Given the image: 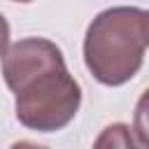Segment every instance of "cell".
Here are the masks:
<instances>
[{
  "label": "cell",
  "instance_id": "3",
  "mask_svg": "<svg viewBox=\"0 0 149 149\" xmlns=\"http://www.w3.org/2000/svg\"><path fill=\"white\" fill-rule=\"evenodd\" d=\"M133 133L137 144L149 147V88L142 93V98L135 105V116H133Z\"/></svg>",
  "mask_w": 149,
  "mask_h": 149
},
{
  "label": "cell",
  "instance_id": "5",
  "mask_svg": "<svg viewBox=\"0 0 149 149\" xmlns=\"http://www.w3.org/2000/svg\"><path fill=\"white\" fill-rule=\"evenodd\" d=\"M144 40H147V47H149V12H144Z\"/></svg>",
  "mask_w": 149,
  "mask_h": 149
},
{
  "label": "cell",
  "instance_id": "2",
  "mask_svg": "<svg viewBox=\"0 0 149 149\" xmlns=\"http://www.w3.org/2000/svg\"><path fill=\"white\" fill-rule=\"evenodd\" d=\"M144 12L112 7L100 12L84 37V63L105 86H121L137 74L144 58Z\"/></svg>",
  "mask_w": 149,
  "mask_h": 149
},
{
  "label": "cell",
  "instance_id": "4",
  "mask_svg": "<svg viewBox=\"0 0 149 149\" xmlns=\"http://www.w3.org/2000/svg\"><path fill=\"white\" fill-rule=\"evenodd\" d=\"M130 130H133V128H128V126H123V123H114V126L105 128V133L98 137L95 144H98V147H105V144H123V147L137 144V140L130 137Z\"/></svg>",
  "mask_w": 149,
  "mask_h": 149
},
{
  "label": "cell",
  "instance_id": "1",
  "mask_svg": "<svg viewBox=\"0 0 149 149\" xmlns=\"http://www.w3.org/2000/svg\"><path fill=\"white\" fill-rule=\"evenodd\" d=\"M2 72L16 98V119L26 128L56 133L74 119L81 105V88L54 42L44 37L14 42L5 51Z\"/></svg>",
  "mask_w": 149,
  "mask_h": 149
},
{
  "label": "cell",
  "instance_id": "6",
  "mask_svg": "<svg viewBox=\"0 0 149 149\" xmlns=\"http://www.w3.org/2000/svg\"><path fill=\"white\" fill-rule=\"evenodd\" d=\"M14 2H30V0H14Z\"/></svg>",
  "mask_w": 149,
  "mask_h": 149
}]
</instances>
